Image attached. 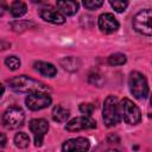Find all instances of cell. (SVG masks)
Wrapping results in <instances>:
<instances>
[{
  "label": "cell",
  "instance_id": "1",
  "mask_svg": "<svg viewBox=\"0 0 152 152\" xmlns=\"http://www.w3.org/2000/svg\"><path fill=\"white\" fill-rule=\"evenodd\" d=\"M8 84L11 89L18 93H36V91H49V87L37 80H33L31 77H27L25 75L13 77L8 81Z\"/></svg>",
  "mask_w": 152,
  "mask_h": 152
},
{
  "label": "cell",
  "instance_id": "2",
  "mask_svg": "<svg viewBox=\"0 0 152 152\" xmlns=\"http://www.w3.org/2000/svg\"><path fill=\"white\" fill-rule=\"evenodd\" d=\"M102 119L104 125L108 127H113L120 122V119H121L120 103L118 102V99L115 96L110 95L104 100Z\"/></svg>",
  "mask_w": 152,
  "mask_h": 152
},
{
  "label": "cell",
  "instance_id": "3",
  "mask_svg": "<svg viewBox=\"0 0 152 152\" xmlns=\"http://www.w3.org/2000/svg\"><path fill=\"white\" fill-rule=\"evenodd\" d=\"M129 91L135 99H145L148 94V84L145 76L139 71H132L128 76Z\"/></svg>",
  "mask_w": 152,
  "mask_h": 152
},
{
  "label": "cell",
  "instance_id": "4",
  "mask_svg": "<svg viewBox=\"0 0 152 152\" xmlns=\"http://www.w3.org/2000/svg\"><path fill=\"white\" fill-rule=\"evenodd\" d=\"M133 27L141 34L152 36V10L146 8L138 12L133 18Z\"/></svg>",
  "mask_w": 152,
  "mask_h": 152
},
{
  "label": "cell",
  "instance_id": "5",
  "mask_svg": "<svg viewBox=\"0 0 152 152\" xmlns=\"http://www.w3.org/2000/svg\"><path fill=\"white\" fill-rule=\"evenodd\" d=\"M120 110L124 121L128 125H137L141 120V113L139 107L129 99H124L120 102Z\"/></svg>",
  "mask_w": 152,
  "mask_h": 152
},
{
  "label": "cell",
  "instance_id": "6",
  "mask_svg": "<svg viewBox=\"0 0 152 152\" xmlns=\"http://www.w3.org/2000/svg\"><path fill=\"white\" fill-rule=\"evenodd\" d=\"M25 120V114L19 107H10L2 114V124L10 129H15L23 126Z\"/></svg>",
  "mask_w": 152,
  "mask_h": 152
},
{
  "label": "cell",
  "instance_id": "7",
  "mask_svg": "<svg viewBox=\"0 0 152 152\" xmlns=\"http://www.w3.org/2000/svg\"><path fill=\"white\" fill-rule=\"evenodd\" d=\"M25 103L31 110H40L51 104V97L48 91H36L28 94L25 100Z\"/></svg>",
  "mask_w": 152,
  "mask_h": 152
},
{
  "label": "cell",
  "instance_id": "8",
  "mask_svg": "<svg viewBox=\"0 0 152 152\" xmlns=\"http://www.w3.org/2000/svg\"><path fill=\"white\" fill-rule=\"evenodd\" d=\"M30 131L33 133L36 146H42L44 135L49 131V122L44 119H33L28 124Z\"/></svg>",
  "mask_w": 152,
  "mask_h": 152
},
{
  "label": "cell",
  "instance_id": "9",
  "mask_svg": "<svg viewBox=\"0 0 152 152\" xmlns=\"http://www.w3.org/2000/svg\"><path fill=\"white\" fill-rule=\"evenodd\" d=\"M95 127H96L95 120H93L89 115H86V116H78V118L70 120L66 124L65 129L70 132H77V131H83V129H91Z\"/></svg>",
  "mask_w": 152,
  "mask_h": 152
},
{
  "label": "cell",
  "instance_id": "10",
  "mask_svg": "<svg viewBox=\"0 0 152 152\" xmlns=\"http://www.w3.org/2000/svg\"><path fill=\"white\" fill-rule=\"evenodd\" d=\"M97 24L103 33H113L119 28V21L112 13H102L99 17Z\"/></svg>",
  "mask_w": 152,
  "mask_h": 152
},
{
  "label": "cell",
  "instance_id": "11",
  "mask_svg": "<svg viewBox=\"0 0 152 152\" xmlns=\"http://www.w3.org/2000/svg\"><path fill=\"white\" fill-rule=\"evenodd\" d=\"M39 15L42 19H44L45 21L48 23H51V24H63L65 21L64 19V15L58 11V10H55L53 7H43L40 11H39Z\"/></svg>",
  "mask_w": 152,
  "mask_h": 152
},
{
  "label": "cell",
  "instance_id": "12",
  "mask_svg": "<svg viewBox=\"0 0 152 152\" xmlns=\"http://www.w3.org/2000/svg\"><path fill=\"white\" fill-rule=\"evenodd\" d=\"M89 146H90L89 140L80 137V138H72L66 140L63 144L62 150L63 151H86L89 148Z\"/></svg>",
  "mask_w": 152,
  "mask_h": 152
},
{
  "label": "cell",
  "instance_id": "13",
  "mask_svg": "<svg viewBox=\"0 0 152 152\" xmlns=\"http://www.w3.org/2000/svg\"><path fill=\"white\" fill-rule=\"evenodd\" d=\"M57 10L63 15H72L78 11L76 0H57Z\"/></svg>",
  "mask_w": 152,
  "mask_h": 152
},
{
  "label": "cell",
  "instance_id": "14",
  "mask_svg": "<svg viewBox=\"0 0 152 152\" xmlns=\"http://www.w3.org/2000/svg\"><path fill=\"white\" fill-rule=\"evenodd\" d=\"M33 66L39 74H42L43 76H46V77H53L57 74L56 66L53 64H51V63H48V62L39 61V62H36L33 64Z\"/></svg>",
  "mask_w": 152,
  "mask_h": 152
},
{
  "label": "cell",
  "instance_id": "15",
  "mask_svg": "<svg viewBox=\"0 0 152 152\" xmlns=\"http://www.w3.org/2000/svg\"><path fill=\"white\" fill-rule=\"evenodd\" d=\"M70 116L69 109L62 107V106H56L52 109V118L57 122H65Z\"/></svg>",
  "mask_w": 152,
  "mask_h": 152
},
{
  "label": "cell",
  "instance_id": "16",
  "mask_svg": "<svg viewBox=\"0 0 152 152\" xmlns=\"http://www.w3.org/2000/svg\"><path fill=\"white\" fill-rule=\"evenodd\" d=\"M27 11V7H26V4L21 0H15L12 2L11 7H10V12L13 17L15 18H19V17H23Z\"/></svg>",
  "mask_w": 152,
  "mask_h": 152
},
{
  "label": "cell",
  "instance_id": "17",
  "mask_svg": "<svg viewBox=\"0 0 152 152\" xmlns=\"http://www.w3.org/2000/svg\"><path fill=\"white\" fill-rule=\"evenodd\" d=\"M14 144L19 148H26L28 146V144H30V138H28L27 134H25L23 132L17 133L14 135Z\"/></svg>",
  "mask_w": 152,
  "mask_h": 152
},
{
  "label": "cell",
  "instance_id": "18",
  "mask_svg": "<svg viewBox=\"0 0 152 152\" xmlns=\"http://www.w3.org/2000/svg\"><path fill=\"white\" fill-rule=\"evenodd\" d=\"M126 61H127L126 56L124 53H120V52L113 53L108 57V63L110 65H122V64L126 63Z\"/></svg>",
  "mask_w": 152,
  "mask_h": 152
},
{
  "label": "cell",
  "instance_id": "19",
  "mask_svg": "<svg viewBox=\"0 0 152 152\" xmlns=\"http://www.w3.org/2000/svg\"><path fill=\"white\" fill-rule=\"evenodd\" d=\"M5 64L10 70H17L20 66V59L17 56H8L5 59Z\"/></svg>",
  "mask_w": 152,
  "mask_h": 152
},
{
  "label": "cell",
  "instance_id": "20",
  "mask_svg": "<svg viewBox=\"0 0 152 152\" xmlns=\"http://www.w3.org/2000/svg\"><path fill=\"white\" fill-rule=\"evenodd\" d=\"M112 7L116 11V12H122L127 8L128 1L127 0H109Z\"/></svg>",
  "mask_w": 152,
  "mask_h": 152
},
{
  "label": "cell",
  "instance_id": "21",
  "mask_svg": "<svg viewBox=\"0 0 152 152\" xmlns=\"http://www.w3.org/2000/svg\"><path fill=\"white\" fill-rule=\"evenodd\" d=\"M103 4V0H83V5L87 10H96L101 7Z\"/></svg>",
  "mask_w": 152,
  "mask_h": 152
},
{
  "label": "cell",
  "instance_id": "22",
  "mask_svg": "<svg viewBox=\"0 0 152 152\" xmlns=\"http://www.w3.org/2000/svg\"><path fill=\"white\" fill-rule=\"evenodd\" d=\"M80 110H81V113H83L86 115H91L94 112V106L91 103H82L80 106Z\"/></svg>",
  "mask_w": 152,
  "mask_h": 152
},
{
  "label": "cell",
  "instance_id": "23",
  "mask_svg": "<svg viewBox=\"0 0 152 152\" xmlns=\"http://www.w3.org/2000/svg\"><path fill=\"white\" fill-rule=\"evenodd\" d=\"M6 144V138H5V134L1 133V147H4Z\"/></svg>",
  "mask_w": 152,
  "mask_h": 152
},
{
  "label": "cell",
  "instance_id": "24",
  "mask_svg": "<svg viewBox=\"0 0 152 152\" xmlns=\"http://www.w3.org/2000/svg\"><path fill=\"white\" fill-rule=\"evenodd\" d=\"M32 1H33V2H36V4H37V2H43V1H44V0H32Z\"/></svg>",
  "mask_w": 152,
  "mask_h": 152
},
{
  "label": "cell",
  "instance_id": "25",
  "mask_svg": "<svg viewBox=\"0 0 152 152\" xmlns=\"http://www.w3.org/2000/svg\"><path fill=\"white\" fill-rule=\"evenodd\" d=\"M151 104H152V96H151Z\"/></svg>",
  "mask_w": 152,
  "mask_h": 152
}]
</instances>
